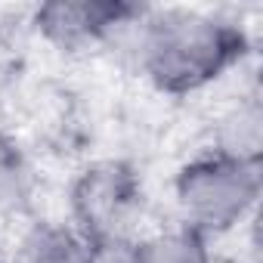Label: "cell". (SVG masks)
<instances>
[{
	"label": "cell",
	"instance_id": "1",
	"mask_svg": "<svg viewBox=\"0 0 263 263\" xmlns=\"http://www.w3.org/2000/svg\"><path fill=\"white\" fill-rule=\"evenodd\" d=\"M248 53V37L232 22L171 10L140 28V68L164 93H192L217 81Z\"/></svg>",
	"mask_w": 263,
	"mask_h": 263
},
{
	"label": "cell",
	"instance_id": "2",
	"mask_svg": "<svg viewBox=\"0 0 263 263\" xmlns=\"http://www.w3.org/2000/svg\"><path fill=\"white\" fill-rule=\"evenodd\" d=\"M260 198V164L204 155L177 177V204L183 226L198 235H220L238 226Z\"/></svg>",
	"mask_w": 263,
	"mask_h": 263
},
{
	"label": "cell",
	"instance_id": "3",
	"mask_svg": "<svg viewBox=\"0 0 263 263\" xmlns=\"http://www.w3.org/2000/svg\"><path fill=\"white\" fill-rule=\"evenodd\" d=\"M143 180L124 161H96L71 186L74 229L90 245L134 238L130 232L143 217Z\"/></svg>",
	"mask_w": 263,
	"mask_h": 263
},
{
	"label": "cell",
	"instance_id": "4",
	"mask_svg": "<svg viewBox=\"0 0 263 263\" xmlns=\"http://www.w3.org/2000/svg\"><path fill=\"white\" fill-rule=\"evenodd\" d=\"M137 16H143V7L121 0H53L34 13V25L59 50L81 53L108 41Z\"/></svg>",
	"mask_w": 263,
	"mask_h": 263
},
{
	"label": "cell",
	"instance_id": "5",
	"mask_svg": "<svg viewBox=\"0 0 263 263\" xmlns=\"http://www.w3.org/2000/svg\"><path fill=\"white\" fill-rule=\"evenodd\" d=\"M90 248L74 226L37 223L19 241L13 263H90Z\"/></svg>",
	"mask_w": 263,
	"mask_h": 263
},
{
	"label": "cell",
	"instance_id": "6",
	"mask_svg": "<svg viewBox=\"0 0 263 263\" xmlns=\"http://www.w3.org/2000/svg\"><path fill=\"white\" fill-rule=\"evenodd\" d=\"M214 152L226 155L232 161H248L260 164V149H263V111L257 99H248L235 105L217 127L214 137Z\"/></svg>",
	"mask_w": 263,
	"mask_h": 263
},
{
	"label": "cell",
	"instance_id": "7",
	"mask_svg": "<svg viewBox=\"0 0 263 263\" xmlns=\"http://www.w3.org/2000/svg\"><path fill=\"white\" fill-rule=\"evenodd\" d=\"M137 260L140 263H211V251L204 245V235L180 226L140 241Z\"/></svg>",
	"mask_w": 263,
	"mask_h": 263
},
{
	"label": "cell",
	"instance_id": "8",
	"mask_svg": "<svg viewBox=\"0 0 263 263\" xmlns=\"http://www.w3.org/2000/svg\"><path fill=\"white\" fill-rule=\"evenodd\" d=\"M22 180H25L22 152L10 137L0 134V204H7V201H13L19 195Z\"/></svg>",
	"mask_w": 263,
	"mask_h": 263
},
{
	"label": "cell",
	"instance_id": "9",
	"mask_svg": "<svg viewBox=\"0 0 263 263\" xmlns=\"http://www.w3.org/2000/svg\"><path fill=\"white\" fill-rule=\"evenodd\" d=\"M134 238H118V241H99L90 248V263H140L137 260Z\"/></svg>",
	"mask_w": 263,
	"mask_h": 263
},
{
	"label": "cell",
	"instance_id": "10",
	"mask_svg": "<svg viewBox=\"0 0 263 263\" xmlns=\"http://www.w3.org/2000/svg\"><path fill=\"white\" fill-rule=\"evenodd\" d=\"M0 263H4V257H0Z\"/></svg>",
	"mask_w": 263,
	"mask_h": 263
}]
</instances>
